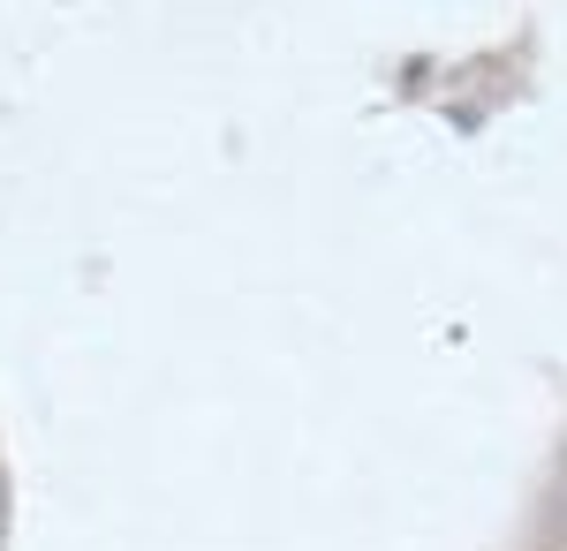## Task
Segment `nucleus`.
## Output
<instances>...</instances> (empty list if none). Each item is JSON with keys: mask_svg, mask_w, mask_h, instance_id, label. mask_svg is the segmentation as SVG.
Listing matches in <instances>:
<instances>
[]
</instances>
